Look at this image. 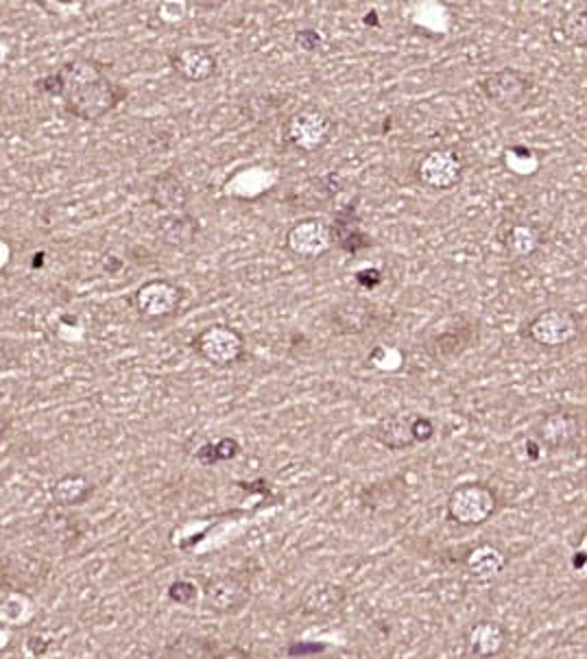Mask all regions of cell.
I'll list each match as a JSON object with an SVG mask.
<instances>
[{"label":"cell","mask_w":587,"mask_h":659,"mask_svg":"<svg viewBox=\"0 0 587 659\" xmlns=\"http://www.w3.org/2000/svg\"><path fill=\"white\" fill-rule=\"evenodd\" d=\"M58 97L66 112L81 121H101L118 107L127 90L116 86L97 60L75 58L58 73Z\"/></svg>","instance_id":"1"},{"label":"cell","mask_w":587,"mask_h":659,"mask_svg":"<svg viewBox=\"0 0 587 659\" xmlns=\"http://www.w3.org/2000/svg\"><path fill=\"white\" fill-rule=\"evenodd\" d=\"M498 509V494L485 483H463L455 487L446 503L448 520L459 527H481Z\"/></svg>","instance_id":"2"},{"label":"cell","mask_w":587,"mask_h":659,"mask_svg":"<svg viewBox=\"0 0 587 659\" xmlns=\"http://www.w3.org/2000/svg\"><path fill=\"white\" fill-rule=\"evenodd\" d=\"M190 347L215 367H230L245 356V337L232 326L215 324L194 337Z\"/></svg>","instance_id":"3"},{"label":"cell","mask_w":587,"mask_h":659,"mask_svg":"<svg viewBox=\"0 0 587 659\" xmlns=\"http://www.w3.org/2000/svg\"><path fill=\"white\" fill-rule=\"evenodd\" d=\"M332 134V121L317 107H304L291 114L284 123V138L302 153H315L328 144Z\"/></svg>","instance_id":"4"},{"label":"cell","mask_w":587,"mask_h":659,"mask_svg":"<svg viewBox=\"0 0 587 659\" xmlns=\"http://www.w3.org/2000/svg\"><path fill=\"white\" fill-rule=\"evenodd\" d=\"M526 337L541 347H563L578 337V319L565 308L550 306L526 324Z\"/></svg>","instance_id":"5"},{"label":"cell","mask_w":587,"mask_h":659,"mask_svg":"<svg viewBox=\"0 0 587 659\" xmlns=\"http://www.w3.org/2000/svg\"><path fill=\"white\" fill-rule=\"evenodd\" d=\"M478 90L483 97L502 110H515L524 105L533 90V77L520 68H502L481 79Z\"/></svg>","instance_id":"6"},{"label":"cell","mask_w":587,"mask_h":659,"mask_svg":"<svg viewBox=\"0 0 587 659\" xmlns=\"http://www.w3.org/2000/svg\"><path fill=\"white\" fill-rule=\"evenodd\" d=\"M284 245L289 252H293L299 258L317 261L334 248L332 228L319 216L299 218V221H295L289 228V232L284 237Z\"/></svg>","instance_id":"7"},{"label":"cell","mask_w":587,"mask_h":659,"mask_svg":"<svg viewBox=\"0 0 587 659\" xmlns=\"http://www.w3.org/2000/svg\"><path fill=\"white\" fill-rule=\"evenodd\" d=\"M416 175L431 190H452L463 177V160L452 149H433L420 157Z\"/></svg>","instance_id":"8"},{"label":"cell","mask_w":587,"mask_h":659,"mask_svg":"<svg viewBox=\"0 0 587 659\" xmlns=\"http://www.w3.org/2000/svg\"><path fill=\"white\" fill-rule=\"evenodd\" d=\"M136 311L146 319H166L173 317L183 304V289L170 280H149L144 282L133 297Z\"/></svg>","instance_id":"9"},{"label":"cell","mask_w":587,"mask_h":659,"mask_svg":"<svg viewBox=\"0 0 587 659\" xmlns=\"http://www.w3.org/2000/svg\"><path fill=\"white\" fill-rule=\"evenodd\" d=\"M476 339H478V324L461 317V319H455L452 324H448L444 330L435 332L426 341L424 350L433 360L446 363V360H455L461 354H465L474 345Z\"/></svg>","instance_id":"10"},{"label":"cell","mask_w":587,"mask_h":659,"mask_svg":"<svg viewBox=\"0 0 587 659\" xmlns=\"http://www.w3.org/2000/svg\"><path fill=\"white\" fill-rule=\"evenodd\" d=\"M168 64L175 75H179L188 84H204L213 79L219 71L217 55L202 45L179 47L168 53Z\"/></svg>","instance_id":"11"},{"label":"cell","mask_w":587,"mask_h":659,"mask_svg":"<svg viewBox=\"0 0 587 659\" xmlns=\"http://www.w3.org/2000/svg\"><path fill=\"white\" fill-rule=\"evenodd\" d=\"M250 585L237 574L213 579L204 590V605L215 613H237L250 603Z\"/></svg>","instance_id":"12"},{"label":"cell","mask_w":587,"mask_h":659,"mask_svg":"<svg viewBox=\"0 0 587 659\" xmlns=\"http://www.w3.org/2000/svg\"><path fill=\"white\" fill-rule=\"evenodd\" d=\"M537 442L548 448V451H565L570 448L578 434H580V421L578 417L572 413V410H552V413H546L537 428Z\"/></svg>","instance_id":"13"},{"label":"cell","mask_w":587,"mask_h":659,"mask_svg":"<svg viewBox=\"0 0 587 659\" xmlns=\"http://www.w3.org/2000/svg\"><path fill=\"white\" fill-rule=\"evenodd\" d=\"M498 241L511 258L524 261V258H531L533 254L539 252V248L544 243V237H541V230L533 224L507 221L498 230Z\"/></svg>","instance_id":"14"},{"label":"cell","mask_w":587,"mask_h":659,"mask_svg":"<svg viewBox=\"0 0 587 659\" xmlns=\"http://www.w3.org/2000/svg\"><path fill=\"white\" fill-rule=\"evenodd\" d=\"M347 600V592L343 585L330 583V581H315L310 583L299 600V607L306 616L326 618L336 613Z\"/></svg>","instance_id":"15"},{"label":"cell","mask_w":587,"mask_h":659,"mask_svg":"<svg viewBox=\"0 0 587 659\" xmlns=\"http://www.w3.org/2000/svg\"><path fill=\"white\" fill-rule=\"evenodd\" d=\"M413 413H396L378 421L373 428V439L388 451H409L416 446L413 439Z\"/></svg>","instance_id":"16"},{"label":"cell","mask_w":587,"mask_h":659,"mask_svg":"<svg viewBox=\"0 0 587 659\" xmlns=\"http://www.w3.org/2000/svg\"><path fill=\"white\" fill-rule=\"evenodd\" d=\"M149 201L164 214H177V212L188 210L190 192H188L186 183L179 179V175H175L173 170H166L153 179L151 190H149Z\"/></svg>","instance_id":"17"},{"label":"cell","mask_w":587,"mask_h":659,"mask_svg":"<svg viewBox=\"0 0 587 659\" xmlns=\"http://www.w3.org/2000/svg\"><path fill=\"white\" fill-rule=\"evenodd\" d=\"M375 306L362 300H347L334 306L328 315V321L336 334H360L375 319Z\"/></svg>","instance_id":"18"},{"label":"cell","mask_w":587,"mask_h":659,"mask_svg":"<svg viewBox=\"0 0 587 659\" xmlns=\"http://www.w3.org/2000/svg\"><path fill=\"white\" fill-rule=\"evenodd\" d=\"M332 228L334 245H339L343 252L356 256L358 252L371 248V237L360 228V218L356 214L354 205H347L336 212Z\"/></svg>","instance_id":"19"},{"label":"cell","mask_w":587,"mask_h":659,"mask_svg":"<svg viewBox=\"0 0 587 659\" xmlns=\"http://www.w3.org/2000/svg\"><path fill=\"white\" fill-rule=\"evenodd\" d=\"M507 631L496 620H481L468 633V648L478 659L498 657L507 648Z\"/></svg>","instance_id":"20"},{"label":"cell","mask_w":587,"mask_h":659,"mask_svg":"<svg viewBox=\"0 0 587 659\" xmlns=\"http://www.w3.org/2000/svg\"><path fill=\"white\" fill-rule=\"evenodd\" d=\"M157 235H159L164 245L175 248V250H183V248H190L194 241H197L200 221L188 210L177 212V214H166L159 221Z\"/></svg>","instance_id":"21"},{"label":"cell","mask_w":587,"mask_h":659,"mask_svg":"<svg viewBox=\"0 0 587 659\" xmlns=\"http://www.w3.org/2000/svg\"><path fill=\"white\" fill-rule=\"evenodd\" d=\"M42 566L40 561L31 557H12L0 563V585L10 592H25L34 583H40L42 579Z\"/></svg>","instance_id":"22"},{"label":"cell","mask_w":587,"mask_h":659,"mask_svg":"<svg viewBox=\"0 0 587 659\" xmlns=\"http://www.w3.org/2000/svg\"><path fill=\"white\" fill-rule=\"evenodd\" d=\"M92 494H94L92 481L86 474H79V472H73V474H66V477L58 479L53 490H51L53 503L58 507H64V509L79 507V505L88 503Z\"/></svg>","instance_id":"23"},{"label":"cell","mask_w":587,"mask_h":659,"mask_svg":"<svg viewBox=\"0 0 587 659\" xmlns=\"http://www.w3.org/2000/svg\"><path fill=\"white\" fill-rule=\"evenodd\" d=\"M465 566H468L470 574L476 576L478 581H489L505 570L507 555L494 544H481L470 550Z\"/></svg>","instance_id":"24"},{"label":"cell","mask_w":587,"mask_h":659,"mask_svg":"<svg viewBox=\"0 0 587 659\" xmlns=\"http://www.w3.org/2000/svg\"><path fill=\"white\" fill-rule=\"evenodd\" d=\"M36 618V603L27 592H10L0 600V626H25Z\"/></svg>","instance_id":"25"},{"label":"cell","mask_w":587,"mask_h":659,"mask_svg":"<svg viewBox=\"0 0 587 659\" xmlns=\"http://www.w3.org/2000/svg\"><path fill=\"white\" fill-rule=\"evenodd\" d=\"M164 659H215V644L204 637L181 635L168 644Z\"/></svg>","instance_id":"26"},{"label":"cell","mask_w":587,"mask_h":659,"mask_svg":"<svg viewBox=\"0 0 587 659\" xmlns=\"http://www.w3.org/2000/svg\"><path fill=\"white\" fill-rule=\"evenodd\" d=\"M394 503L398 505L400 503V496L394 492V487H388V483H378V485H371L365 494H362V503L371 509H388L386 503Z\"/></svg>","instance_id":"27"},{"label":"cell","mask_w":587,"mask_h":659,"mask_svg":"<svg viewBox=\"0 0 587 659\" xmlns=\"http://www.w3.org/2000/svg\"><path fill=\"white\" fill-rule=\"evenodd\" d=\"M168 598L175 603V605H192L194 600L200 598V587L194 585L192 581H186V579H179L175 583H170L168 587Z\"/></svg>","instance_id":"28"},{"label":"cell","mask_w":587,"mask_h":659,"mask_svg":"<svg viewBox=\"0 0 587 659\" xmlns=\"http://www.w3.org/2000/svg\"><path fill=\"white\" fill-rule=\"evenodd\" d=\"M585 12H572L567 18H565V23H563V29H565V36L574 42V45H580V47H585V29H587V25H585Z\"/></svg>","instance_id":"29"},{"label":"cell","mask_w":587,"mask_h":659,"mask_svg":"<svg viewBox=\"0 0 587 659\" xmlns=\"http://www.w3.org/2000/svg\"><path fill=\"white\" fill-rule=\"evenodd\" d=\"M213 451H215L217 464H226V461H232L241 455V444L232 436H224V439H219L217 444H213Z\"/></svg>","instance_id":"30"},{"label":"cell","mask_w":587,"mask_h":659,"mask_svg":"<svg viewBox=\"0 0 587 659\" xmlns=\"http://www.w3.org/2000/svg\"><path fill=\"white\" fill-rule=\"evenodd\" d=\"M435 421L431 417H424V415H416V421H413V439L416 444H426L431 442V439L435 436Z\"/></svg>","instance_id":"31"},{"label":"cell","mask_w":587,"mask_h":659,"mask_svg":"<svg viewBox=\"0 0 587 659\" xmlns=\"http://www.w3.org/2000/svg\"><path fill=\"white\" fill-rule=\"evenodd\" d=\"M295 45H297L299 51L315 53L321 47V36L317 31H312V29H304V31H297Z\"/></svg>","instance_id":"32"},{"label":"cell","mask_w":587,"mask_h":659,"mask_svg":"<svg viewBox=\"0 0 587 659\" xmlns=\"http://www.w3.org/2000/svg\"><path fill=\"white\" fill-rule=\"evenodd\" d=\"M25 650L29 657H40L49 650V642L42 635H29L25 642Z\"/></svg>","instance_id":"33"},{"label":"cell","mask_w":587,"mask_h":659,"mask_svg":"<svg viewBox=\"0 0 587 659\" xmlns=\"http://www.w3.org/2000/svg\"><path fill=\"white\" fill-rule=\"evenodd\" d=\"M380 280H382V276L378 269H362L356 274V282L365 289H375L380 284Z\"/></svg>","instance_id":"34"},{"label":"cell","mask_w":587,"mask_h":659,"mask_svg":"<svg viewBox=\"0 0 587 659\" xmlns=\"http://www.w3.org/2000/svg\"><path fill=\"white\" fill-rule=\"evenodd\" d=\"M332 659H367V657L362 652H356V650H343V652H339Z\"/></svg>","instance_id":"35"},{"label":"cell","mask_w":587,"mask_h":659,"mask_svg":"<svg viewBox=\"0 0 587 659\" xmlns=\"http://www.w3.org/2000/svg\"><path fill=\"white\" fill-rule=\"evenodd\" d=\"M5 432H8V421H5V417H3V415H0V442H3Z\"/></svg>","instance_id":"36"},{"label":"cell","mask_w":587,"mask_h":659,"mask_svg":"<svg viewBox=\"0 0 587 659\" xmlns=\"http://www.w3.org/2000/svg\"><path fill=\"white\" fill-rule=\"evenodd\" d=\"M133 659H164V657H159V655H155V652H142V655H138V657H133Z\"/></svg>","instance_id":"37"}]
</instances>
